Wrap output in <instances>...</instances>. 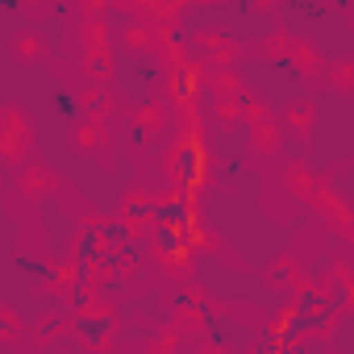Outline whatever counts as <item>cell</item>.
I'll return each mask as SVG.
<instances>
[{"label": "cell", "instance_id": "6da1fadb", "mask_svg": "<svg viewBox=\"0 0 354 354\" xmlns=\"http://www.w3.org/2000/svg\"><path fill=\"white\" fill-rule=\"evenodd\" d=\"M175 180H180V196H196L205 188V175H209V154H205V142L196 133H188L180 142V150H175Z\"/></svg>", "mask_w": 354, "mask_h": 354}, {"label": "cell", "instance_id": "7a4b0ae2", "mask_svg": "<svg viewBox=\"0 0 354 354\" xmlns=\"http://www.w3.org/2000/svg\"><path fill=\"white\" fill-rule=\"evenodd\" d=\"M109 329H113V317H80V321H75V333H80L84 342H92V346H100Z\"/></svg>", "mask_w": 354, "mask_h": 354}, {"label": "cell", "instance_id": "3957f363", "mask_svg": "<svg viewBox=\"0 0 354 354\" xmlns=\"http://www.w3.org/2000/svg\"><path fill=\"white\" fill-rule=\"evenodd\" d=\"M171 88H175V100H192V96L201 92L196 67H180V71H175V80H171Z\"/></svg>", "mask_w": 354, "mask_h": 354}, {"label": "cell", "instance_id": "277c9868", "mask_svg": "<svg viewBox=\"0 0 354 354\" xmlns=\"http://www.w3.org/2000/svg\"><path fill=\"white\" fill-rule=\"evenodd\" d=\"M154 242H158V250L171 254V259H184V254H188V246L180 242V234H175L171 225H154Z\"/></svg>", "mask_w": 354, "mask_h": 354}, {"label": "cell", "instance_id": "5b68a950", "mask_svg": "<svg viewBox=\"0 0 354 354\" xmlns=\"http://www.w3.org/2000/svg\"><path fill=\"white\" fill-rule=\"evenodd\" d=\"M21 271H26L30 279H38V283H55V279H59V275H55L42 259H34V254H21Z\"/></svg>", "mask_w": 354, "mask_h": 354}, {"label": "cell", "instance_id": "8992f818", "mask_svg": "<svg viewBox=\"0 0 354 354\" xmlns=\"http://www.w3.org/2000/svg\"><path fill=\"white\" fill-rule=\"evenodd\" d=\"M96 230H100V242H109V246H117V242L125 246V242H129V225H125V221H104V225H96Z\"/></svg>", "mask_w": 354, "mask_h": 354}, {"label": "cell", "instance_id": "52a82bcc", "mask_svg": "<svg viewBox=\"0 0 354 354\" xmlns=\"http://www.w3.org/2000/svg\"><path fill=\"white\" fill-rule=\"evenodd\" d=\"M55 109H59L63 121H75V117H80V100H75L71 92H59V96H55Z\"/></svg>", "mask_w": 354, "mask_h": 354}]
</instances>
